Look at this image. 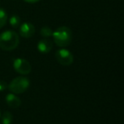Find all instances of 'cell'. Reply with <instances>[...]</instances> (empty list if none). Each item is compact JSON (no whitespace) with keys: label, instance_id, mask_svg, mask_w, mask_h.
Segmentation results:
<instances>
[{"label":"cell","instance_id":"cell-7","mask_svg":"<svg viewBox=\"0 0 124 124\" xmlns=\"http://www.w3.org/2000/svg\"><path fill=\"white\" fill-rule=\"evenodd\" d=\"M37 48L41 54H48L53 48V43L48 38H43L38 42Z\"/></svg>","mask_w":124,"mask_h":124},{"label":"cell","instance_id":"cell-4","mask_svg":"<svg viewBox=\"0 0 124 124\" xmlns=\"http://www.w3.org/2000/svg\"><path fill=\"white\" fill-rule=\"evenodd\" d=\"M55 58L60 65L65 66H71L74 60L73 54H71V52L65 48H61L57 50L55 53Z\"/></svg>","mask_w":124,"mask_h":124},{"label":"cell","instance_id":"cell-2","mask_svg":"<svg viewBox=\"0 0 124 124\" xmlns=\"http://www.w3.org/2000/svg\"><path fill=\"white\" fill-rule=\"evenodd\" d=\"M52 37L54 38V42L58 47L65 48L71 43L72 34L70 28L67 26H60L57 28L54 31H53Z\"/></svg>","mask_w":124,"mask_h":124},{"label":"cell","instance_id":"cell-5","mask_svg":"<svg viewBox=\"0 0 124 124\" xmlns=\"http://www.w3.org/2000/svg\"><path fill=\"white\" fill-rule=\"evenodd\" d=\"M13 67L15 71L22 76H26L31 71V66L26 60L22 58H16L13 60Z\"/></svg>","mask_w":124,"mask_h":124},{"label":"cell","instance_id":"cell-1","mask_svg":"<svg viewBox=\"0 0 124 124\" xmlns=\"http://www.w3.org/2000/svg\"><path fill=\"white\" fill-rule=\"evenodd\" d=\"M20 43L19 35L14 31H5L0 34V48L4 51H12Z\"/></svg>","mask_w":124,"mask_h":124},{"label":"cell","instance_id":"cell-6","mask_svg":"<svg viewBox=\"0 0 124 124\" xmlns=\"http://www.w3.org/2000/svg\"><path fill=\"white\" fill-rule=\"evenodd\" d=\"M35 26L30 22H24L20 26V35L22 38H30L34 35Z\"/></svg>","mask_w":124,"mask_h":124},{"label":"cell","instance_id":"cell-8","mask_svg":"<svg viewBox=\"0 0 124 124\" xmlns=\"http://www.w3.org/2000/svg\"><path fill=\"white\" fill-rule=\"evenodd\" d=\"M5 101L7 105L12 109H17L21 106V100L16 94L13 93H8L5 97Z\"/></svg>","mask_w":124,"mask_h":124},{"label":"cell","instance_id":"cell-10","mask_svg":"<svg viewBox=\"0 0 124 124\" xmlns=\"http://www.w3.org/2000/svg\"><path fill=\"white\" fill-rule=\"evenodd\" d=\"M8 21V16L5 10L3 9H0V29L4 27L6 25Z\"/></svg>","mask_w":124,"mask_h":124},{"label":"cell","instance_id":"cell-11","mask_svg":"<svg viewBox=\"0 0 124 124\" xmlns=\"http://www.w3.org/2000/svg\"><path fill=\"white\" fill-rule=\"evenodd\" d=\"M40 34L43 38H48L52 37V34H53V31L51 30V28H49L48 26H43V27L41 28L40 30Z\"/></svg>","mask_w":124,"mask_h":124},{"label":"cell","instance_id":"cell-14","mask_svg":"<svg viewBox=\"0 0 124 124\" xmlns=\"http://www.w3.org/2000/svg\"><path fill=\"white\" fill-rule=\"evenodd\" d=\"M25 1L28 3H36V2H38V1H39V0H25Z\"/></svg>","mask_w":124,"mask_h":124},{"label":"cell","instance_id":"cell-15","mask_svg":"<svg viewBox=\"0 0 124 124\" xmlns=\"http://www.w3.org/2000/svg\"><path fill=\"white\" fill-rule=\"evenodd\" d=\"M0 117H1V112H0Z\"/></svg>","mask_w":124,"mask_h":124},{"label":"cell","instance_id":"cell-9","mask_svg":"<svg viewBox=\"0 0 124 124\" xmlns=\"http://www.w3.org/2000/svg\"><path fill=\"white\" fill-rule=\"evenodd\" d=\"M0 118L2 124H12L13 122V116L9 111H4Z\"/></svg>","mask_w":124,"mask_h":124},{"label":"cell","instance_id":"cell-12","mask_svg":"<svg viewBox=\"0 0 124 124\" xmlns=\"http://www.w3.org/2000/svg\"><path fill=\"white\" fill-rule=\"evenodd\" d=\"M9 24L14 28L18 27L21 25V18L18 16H16V15H14V16H12L9 18Z\"/></svg>","mask_w":124,"mask_h":124},{"label":"cell","instance_id":"cell-13","mask_svg":"<svg viewBox=\"0 0 124 124\" xmlns=\"http://www.w3.org/2000/svg\"><path fill=\"white\" fill-rule=\"evenodd\" d=\"M8 88V83L5 81L0 80V92H3Z\"/></svg>","mask_w":124,"mask_h":124},{"label":"cell","instance_id":"cell-3","mask_svg":"<svg viewBox=\"0 0 124 124\" xmlns=\"http://www.w3.org/2000/svg\"><path fill=\"white\" fill-rule=\"evenodd\" d=\"M30 83V80L26 77H17L8 84V88L15 94H21L29 88Z\"/></svg>","mask_w":124,"mask_h":124}]
</instances>
